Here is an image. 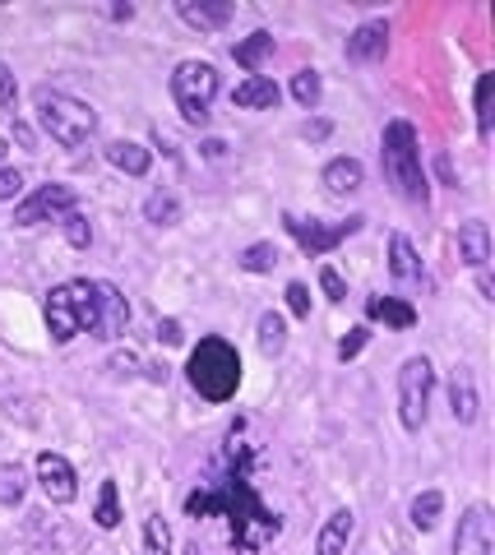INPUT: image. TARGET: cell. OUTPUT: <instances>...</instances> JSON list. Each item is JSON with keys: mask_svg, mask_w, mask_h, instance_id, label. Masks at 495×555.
Returning a JSON list of instances; mask_svg holds the SVG:
<instances>
[{"mask_svg": "<svg viewBox=\"0 0 495 555\" xmlns=\"http://www.w3.org/2000/svg\"><path fill=\"white\" fill-rule=\"evenodd\" d=\"M255 473H260V444L246 440V426L236 422L227 430L223 449H218L209 477L185 495V514H191L195 524L199 518H227L232 546L242 555L264 551L269 542H278V532H283V514L260 495Z\"/></svg>", "mask_w": 495, "mask_h": 555, "instance_id": "6da1fadb", "label": "cell"}, {"mask_svg": "<svg viewBox=\"0 0 495 555\" xmlns=\"http://www.w3.org/2000/svg\"><path fill=\"white\" fill-rule=\"evenodd\" d=\"M42 315H47L51 343L61 347L75 343L79 334H89L97 343H116L130 328V301L107 278H70V283L51 287Z\"/></svg>", "mask_w": 495, "mask_h": 555, "instance_id": "7a4b0ae2", "label": "cell"}, {"mask_svg": "<svg viewBox=\"0 0 495 555\" xmlns=\"http://www.w3.org/2000/svg\"><path fill=\"white\" fill-rule=\"evenodd\" d=\"M185 379H191V389L199 398H209V403H227L242 389V352H236V343L227 338H199L191 347V361H185Z\"/></svg>", "mask_w": 495, "mask_h": 555, "instance_id": "3957f363", "label": "cell"}, {"mask_svg": "<svg viewBox=\"0 0 495 555\" xmlns=\"http://www.w3.org/2000/svg\"><path fill=\"white\" fill-rule=\"evenodd\" d=\"M380 163H385V181L399 190L407 204H426L431 199V181L421 171V144H417V126L413 120H389L380 134Z\"/></svg>", "mask_w": 495, "mask_h": 555, "instance_id": "277c9868", "label": "cell"}, {"mask_svg": "<svg viewBox=\"0 0 495 555\" xmlns=\"http://www.w3.org/2000/svg\"><path fill=\"white\" fill-rule=\"evenodd\" d=\"M32 102H38V126L56 139L61 149H79L97 134V112L89 107V102H79V98L61 93V89H38Z\"/></svg>", "mask_w": 495, "mask_h": 555, "instance_id": "5b68a950", "label": "cell"}, {"mask_svg": "<svg viewBox=\"0 0 495 555\" xmlns=\"http://www.w3.org/2000/svg\"><path fill=\"white\" fill-rule=\"evenodd\" d=\"M167 89H172V102H177V112H181L185 126H204L218 89H223V79H218L213 61H195L191 56V61H181L172 69V83H167Z\"/></svg>", "mask_w": 495, "mask_h": 555, "instance_id": "8992f818", "label": "cell"}, {"mask_svg": "<svg viewBox=\"0 0 495 555\" xmlns=\"http://www.w3.org/2000/svg\"><path fill=\"white\" fill-rule=\"evenodd\" d=\"M431 393H435V366H431V357H407L403 366H399V422H403V430H421L426 426Z\"/></svg>", "mask_w": 495, "mask_h": 555, "instance_id": "52a82bcc", "label": "cell"}, {"mask_svg": "<svg viewBox=\"0 0 495 555\" xmlns=\"http://www.w3.org/2000/svg\"><path fill=\"white\" fill-rule=\"evenodd\" d=\"M283 228H287V236L301 246V255H311V259H320V255H329V250H338L348 236H356L366 228V218L362 214H352V218H343V222H320V218H297V214H283Z\"/></svg>", "mask_w": 495, "mask_h": 555, "instance_id": "ba28073f", "label": "cell"}, {"mask_svg": "<svg viewBox=\"0 0 495 555\" xmlns=\"http://www.w3.org/2000/svg\"><path fill=\"white\" fill-rule=\"evenodd\" d=\"M70 208H79V190L75 185H38L32 195H24L14 204V228H38V222H61Z\"/></svg>", "mask_w": 495, "mask_h": 555, "instance_id": "9c48e42d", "label": "cell"}, {"mask_svg": "<svg viewBox=\"0 0 495 555\" xmlns=\"http://www.w3.org/2000/svg\"><path fill=\"white\" fill-rule=\"evenodd\" d=\"M38 486H42V495L51 500V505H75V500H79L75 463L65 454H51V449H42V454H38Z\"/></svg>", "mask_w": 495, "mask_h": 555, "instance_id": "30bf717a", "label": "cell"}, {"mask_svg": "<svg viewBox=\"0 0 495 555\" xmlns=\"http://www.w3.org/2000/svg\"><path fill=\"white\" fill-rule=\"evenodd\" d=\"M454 555H495V518L486 505H468L454 532Z\"/></svg>", "mask_w": 495, "mask_h": 555, "instance_id": "8fae6325", "label": "cell"}, {"mask_svg": "<svg viewBox=\"0 0 495 555\" xmlns=\"http://www.w3.org/2000/svg\"><path fill=\"white\" fill-rule=\"evenodd\" d=\"M343 51H348L352 65H375V61H385V51H389V24H385V20L356 24Z\"/></svg>", "mask_w": 495, "mask_h": 555, "instance_id": "7c38bea8", "label": "cell"}, {"mask_svg": "<svg viewBox=\"0 0 495 555\" xmlns=\"http://www.w3.org/2000/svg\"><path fill=\"white\" fill-rule=\"evenodd\" d=\"M362 181H366V167L356 163V158H329V163H324V171H320V185L329 190L334 199L356 195V190H362Z\"/></svg>", "mask_w": 495, "mask_h": 555, "instance_id": "4fadbf2b", "label": "cell"}, {"mask_svg": "<svg viewBox=\"0 0 495 555\" xmlns=\"http://www.w3.org/2000/svg\"><path fill=\"white\" fill-rule=\"evenodd\" d=\"M177 14L191 28H199V33H223L236 20V5H227V0H218V5H209V0H199V5H195V0H181Z\"/></svg>", "mask_w": 495, "mask_h": 555, "instance_id": "5bb4252c", "label": "cell"}, {"mask_svg": "<svg viewBox=\"0 0 495 555\" xmlns=\"http://www.w3.org/2000/svg\"><path fill=\"white\" fill-rule=\"evenodd\" d=\"M450 412H454L458 426H472L477 412H482V398H477V385H472L468 366H454V375H450Z\"/></svg>", "mask_w": 495, "mask_h": 555, "instance_id": "9a60e30c", "label": "cell"}, {"mask_svg": "<svg viewBox=\"0 0 495 555\" xmlns=\"http://www.w3.org/2000/svg\"><path fill=\"white\" fill-rule=\"evenodd\" d=\"M278 98H283V89L269 75H250V79H242L232 89V102L242 112H273V107H278Z\"/></svg>", "mask_w": 495, "mask_h": 555, "instance_id": "2e32d148", "label": "cell"}, {"mask_svg": "<svg viewBox=\"0 0 495 555\" xmlns=\"http://www.w3.org/2000/svg\"><path fill=\"white\" fill-rule=\"evenodd\" d=\"M102 158H107L116 171L134 177V181H144V177H148V167H153V153H148L144 144H134V139H112V144L102 149Z\"/></svg>", "mask_w": 495, "mask_h": 555, "instance_id": "e0dca14e", "label": "cell"}, {"mask_svg": "<svg viewBox=\"0 0 495 555\" xmlns=\"http://www.w3.org/2000/svg\"><path fill=\"white\" fill-rule=\"evenodd\" d=\"M458 259H464L468 269L482 273L486 259H491V228L482 218H468L464 228H458Z\"/></svg>", "mask_w": 495, "mask_h": 555, "instance_id": "ac0fdd59", "label": "cell"}, {"mask_svg": "<svg viewBox=\"0 0 495 555\" xmlns=\"http://www.w3.org/2000/svg\"><path fill=\"white\" fill-rule=\"evenodd\" d=\"M352 528H356V514L352 509H334L329 518H324L320 537H315V555H348Z\"/></svg>", "mask_w": 495, "mask_h": 555, "instance_id": "d6986e66", "label": "cell"}, {"mask_svg": "<svg viewBox=\"0 0 495 555\" xmlns=\"http://www.w3.org/2000/svg\"><path fill=\"white\" fill-rule=\"evenodd\" d=\"M389 273H394L399 283H421V278H426L421 255L413 250V241H407L403 232L389 236Z\"/></svg>", "mask_w": 495, "mask_h": 555, "instance_id": "ffe728a7", "label": "cell"}, {"mask_svg": "<svg viewBox=\"0 0 495 555\" xmlns=\"http://www.w3.org/2000/svg\"><path fill=\"white\" fill-rule=\"evenodd\" d=\"M366 320H380L389 328H413L417 324V306H407L399 297H366Z\"/></svg>", "mask_w": 495, "mask_h": 555, "instance_id": "44dd1931", "label": "cell"}, {"mask_svg": "<svg viewBox=\"0 0 495 555\" xmlns=\"http://www.w3.org/2000/svg\"><path fill=\"white\" fill-rule=\"evenodd\" d=\"M144 218L153 222V228H177V222H181V199H177V190H167V185L153 190V195L144 199Z\"/></svg>", "mask_w": 495, "mask_h": 555, "instance_id": "7402d4cb", "label": "cell"}, {"mask_svg": "<svg viewBox=\"0 0 495 555\" xmlns=\"http://www.w3.org/2000/svg\"><path fill=\"white\" fill-rule=\"evenodd\" d=\"M273 51V33H264V28H255L246 42H236L232 47V61L242 65V69H250V75H260L264 69V56Z\"/></svg>", "mask_w": 495, "mask_h": 555, "instance_id": "603a6c76", "label": "cell"}, {"mask_svg": "<svg viewBox=\"0 0 495 555\" xmlns=\"http://www.w3.org/2000/svg\"><path fill=\"white\" fill-rule=\"evenodd\" d=\"M121 491H116V481L107 477L97 486V505H93V524L102 528V532H112V528H121Z\"/></svg>", "mask_w": 495, "mask_h": 555, "instance_id": "cb8c5ba5", "label": "cell"}, {"mask_svg": "<svg viewBox=\"0 0 495 555\" xmlns=\"http://www.w3.org/2000/svg\"><path fill=\"white\" fill-rule=\"evenodd\" d=\"M255 338H260V352L264 357H278L287 347V320L278 315V310H264L260 324H255Z\"/></svg>", "mask_w": 495, "mask_h": 555, "instance_id": "d4e9b609", "label": "cell"}, {"mask_svg": "<svg viewBox=\"0 0 495 555\" xmlns=\"http://www.w3.org/2000/svg\"><path fill=\"white\" fill-rule=\"evenodd\" d=\"M440 514H445V491H421L413 500V509H407V518H413V528L431 532L440 524Z\"/></svg>", "mask_w": 495, "mask_h": 555, "instance_id": "484cf974", "label": "cell"}, {"mask_svg": "<svg viewBox=\"0 0 495 555\" xmlns=\"http://www.w3.org/2000/svg\"><path fill=\"white\" fill-rule=\"evenodd\" d=\"M236 264H242L246 273H273L278 269V246H273V241H255V246H246L242 255H236Z\"/></svg>", "mask_w": 495, "mask_h": 555, "instance_id": "4316f807", "label": "cell"}, {"mask_svg": "<svg viewBox=\"0 0 495 555\" xmlns=\"http://www.w3.org/2000/svg\"><path fill=\"white\" fill-rule=\"evenodd\" d=\"M292 98H297V107H305V112L320 107V98H324L320 69H297V75H292Z\"/></svg>", "mask_w": 495, "mask_h": 555, "instance_id": "83f0119b", "label": "cell"}, {"mask_svg": "<svg viewBox=\"0 0 495 555\" xmlns=\"http://www.w3.org/2000/svg\"><path fill=\"white\" fill-rule=\"evenodd\" d=\"M144 555H172V524L162 514L144 518Z\"/></svg>", "mask_w": 495, "mask_h": 555, "instance_id": "f1b7e54d", "label": "cell"}, {"mask_svg": "<svg viewBox=\"0 0 495 555\" xmlns=\"http://www.w3.org/2000/svg\"><path fill=\"white\" fill-rule=\"evenodd\" d=\"M28 491V477H24V467L19 463H0V505H19Z\"/></svg>", "mask_w": 495, "mask_h": 555, "instance_id": "f546056e", "label": "cell"}, {"mask_svg": "<svg viewBox=\"0 0 495 555\" xmlns=\"http://www.w3.org/2000/svg\"><path fill=\"white\" fill-rule=\"evenodd\" d=\"M61 232H65V241H70L75 250H89L93 246V222L79 214V208H70V214L61 218Z\"/></svg>", "mask_w": 495, "mask_h": 555, "instance_id": "4dcf8cb0", "label": "cell"}, {"mask_svg": "<svg viewBox=\"0 0 495 555\" xmlns=\"http://www.w3.org/2000/svg\"><path fill=\"white\" fill-rule=\"evenodd\" d=\"M491 89H495V75L477 79V134H491Z\"/></svg>", "mask_w": 495, "mask_h": 555, "instance_id": "1f68e13d", "label": "cell"}, {"mask_svg": "<svg viewBox=\"0 0 495 555\" xmlns=\"http://www.w3.org/2000/svg\"><path fill=\"white\" fill-rule=\"evenodd\" d=\"M320 292H324V297H329L334 306H343V301H348V283H343V273H338L334 264H324V269H320Z\"/></svg>", "mask_w": 495, "mask_h": 555, "instance_id": "d6a6232c", "label": "cell"}, {"mask_svg": "<svg viewBox=\"0 0 495 555\" xmlns=\"http://www.w3.org/2000/svg\"><path fill=\"white\" fill-rule=\"evenodd\" d=\"M283 297H287V310H292L297 320L311 315V287H305V283H287Z\"/></svg>", "mask_w": 495, "mask_h": 555, "instance_id": "836d02e7", "label": "cell"}, {"mask_svg": "<svg viewBox=\"0 0 495 555\" xmlns=\"http://www.w3.org/2000/svg\"><path fill=\"white\" fill-rule=\"evenodd\" d=\"M19 102V79H14V69L0 61V107H14Z\"/></svg>", "mask_w": 495, "mask_h": 555, "instance_id": "e575fe53", "label": "cell"}, {"mask_svg": "<svg viewBox=\"0 0 495 555\" xmlns=\"http://www.w3.org/2000/svg\"><path fill=\"white\" fill-rule=\"evenodd\" d=\"M24 195V171L0 167V199H19Z\"/></svg>", "mask_w": 495, "mask_h": 555, "instance_id": "d590c367", "label": "cell"}, {"mask_svg": "<svg viewBox=\"0 0 495 555\" xmlns=\"http://www.w3.org/2000/svg\"><path fill=\"white\" fill-rule=\"evenodd\" d=\"M366 343H370V328H352V334H348L343 343H338V361H352V357L362 352Z\"/></svg>", "mask_w": 495, "mask_h": 555, "instance_id": "8d00e7d4", "label": "cell"}, {"mask_svg": "<svg viewBox=\"0 0 495 555\" xmlns=\"http://www.w3.org/2000/svg\"><path fill=\"white\" fill-rule=\"evenodd\" d=\"M158 343H167V347L185 343V334H181V320H158Z\"/></svg>", "mask_w": 495, "mask_h": 555, "instance_id": "74e56055", "label": "cell"}, {"mask_svg": "<svg viewBox=\"0 0 495 555\" xmlns=\"http://www.w3.org/2000/svg\"><path fill=\"white\" fill-rule=\"evenodd\" d=\"M329 120H305V126H301V139H311V144H320V139H329Z\"/></svg>", "mask_w": 495, "mask_h": 555, "instance_id": "f35d334b", "label": "cell"}, {"mask_svg": "<svg viewBox=\"0 0 495 555\" xmlns=\"http://www.w3.org/2000/svg\"><path fill=\"white\" fill-rule=\"evenodd\" d=\"M199 153H204V158H223V153H227V144H223V139H204V144H199Z\"/></svg>", "mask_w": 495, "mask_h": 555, "instance_id": "ab89813d", "label": "cell"}, {"mask_svg": "<svg viewBox=\"0 0 495 555\" xmlns=\"http://www.w3.org/2000/svg\"><path fill=\"white\" fill-rule=\"evenodd\" d=\"M435 171H440V181H445V185H458V181H454V167H450L445 153H440V158H435Z\"/></svg>", "mask_w": 495, "mask_h": 555, "instance_id": "60d3db41", "label": "cell"}, {"mask_svg": "<svg viewBox=\"0 0 495 555\" xmlns=\"http://www.w3.org/2000/svg\"><path fill=\"white\" fill-rule=\"evenodd\" d=\"M112 20H134V5H112Z\"/></svg>", "mask_w": 495, "mask_h": 555, "instance_id": "b9f144b4", "label": "cell"}, {"mask_svg": "<svg viewBox=\"0 0 495 555\" xmlns=\"http://www.w3.org/2000/svg\"><path fill=\"white\" fill-rule=\"evenodd\" d=\"M5 153H10V139H5V134H0V163H5Z\"/></svg>", "mask_w": 495, "mask_h": 555, "instance_id": "7bdbcfd3", "label": "cell"}, {"mask_svg": "<svg viewBox=\"0 0 495 555\" xmlns=\"http://www.w3.org/2000/svg\"><path fill=\"white\" fill-rule=\"evenodd\" d=\"M185 555H199V546H185Z\"/></svg>", "mask_w": 495, "mask_h": 555, "instance_id": "ee69618b", "label": "cell"}]
</instances>
